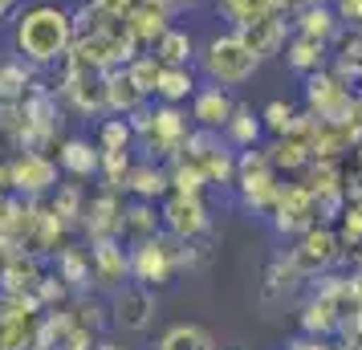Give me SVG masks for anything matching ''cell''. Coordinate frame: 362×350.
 <instances>
[{"mask_svg": "<svg viewBox=\"0 0 362 350\" xmlns=\"http://www.w3.org/2000/svg\"><path fill=\"white\" fill-rule=\"evenodd\" d=\"M0 29H4V25H0Z\"/></svg>", "mask_w": 362, "mask_h": 350, "instance_id": "91938a15", "label": "cell"}, {"mask_svg": "<svg viewBox=\"0 0 362 350\" xmlns=\"http://www.w3.org/2000/svg\"><path fill=\"white\" fill-rule=\"evenodd\" d=\"M127 74H131V82L147 94V98H155V86H159V69H163V62L155 57L151 49H143L139 57H134L131 66H122Z\"/></svg>", "mask_w": 362, "mask_h": 350, "instance_id": "ee69618b", "label": "cell"}, {"mask_svg": "<svg viewBox=\"0 0 362 350\" xmlns=\"http://www.w3.org/2000/svg\"><path fill=\"white\" fill-rule=\"evenodd\" d=\"M199 167H204V175H208V187H236V171H240V151L228 147L224 143V134H220V143H212V147L204 151L196 159Z\"/></svg>", "mask_w": 362, "mask_h": 350, "instance_id": "f546056e", "label": "cell"}, {"mask_svg": "<svg viewBox=\"0 0 362 350\" xmlns=\"http://www.w3.org/2000/svg\"><path fill=\"white\" fill-rule=\"evenodd\" d=\"M281 62H285V69H293L297 78H310V74H317V69H326L329 62H334V45L317 41V37L293 33L289 41H285V53H281Z\"/></svg>", "mask_w": 362, "mask_h": 350, "instance_id": "cb8c5ba5", "label": "cell"}, {"mask_svg": "<svg viewBox=\"0 0 362 350\" xmlns=\"http://www.w3.org/2000/svg\"><path fill=\"white\" fill-rule=\"evenodd\" d=\"M261 57L248 49L236 29H216L212 37L199 41V53H196V69L204 82H216V86H228V90H240L248 86L257 74H261Z\"/></svg>", "mask_w": 362, "mask_h": 350, "instance_id": "7a4b0ae2", "label": "cell"}, {"mask_svg": "<svg viewBox=\"0 0 362 350\" xmlns=\"http://www.w3.org/2000/svg\"><path fill=\"white\" fill-rule=\"evenodd\" d=\"M171 192V180H167V163L159 159H134V167L127 171V180H122V196L127 200H151L159 204Z\"/></svg>", "mask_w": 362, "mask_h": 350, "instance_id": "7402d4cb", "label": "cell"}, {"mask_svg": "<svg viewBox=\"0 0 362 350\" xmlns=\"http://www.w3.org/2000/svg\"><path fill=\"white\" fill-rule=\"evenodd\" d=\"M45 269H49L45 257H37V252L25 249L0 265V289H8V293H33L37 281L45 277Z\"/></svg>", "mask_w": 362, "mask_h": 350, "instance_id": "484cf974", "label": "cell"}, {"mask_svg": "<svg viewBox=\"0 0 362 350\" xmlns=\"http://www.w3.org/2000/svg\"><path fill=\"white\" fill-rule=\"evenodd\" d=\"M297 4H301V0H273V13H277V17H293Z\"/></svg>", "mask_w": 362, "mask_h": 350, "instance_id": "11a10c76", "label": "cell"}, {"mask_svg": "<svg viewBox=\"0 0 362 350\" xmlns=\"http://www.w3.org/2000/svg\"><path fill=\"white\" fill-rule=\"evenodd\" d=\"M334 57L362 66V29H342V33H338V41H334Z\"/></svg>", "mask_w": 362, "mask_h": 350, "instance_id": "c3c4849f", "label": "cell"}, {"mask_svg": "<svg viewBox=\"0 0 362 350\" xmlns=\"http://www.w3.org/2000/svg\"><path fill=\"white\" fill-rule=\"evenodd\" d=\"M329 69H334V74H338V82L346 86L350 102H354V106H362V66H354V62H342V57H334V62H329Z\"/></svg>", "mask_w": 362, "mask_h": 350, "instance_id": "7dc6e473", "label": "cell"}, {"mask_svg": "<svg viewBox=\"0 0 362 350\" xmlns=\"http://www.w3.org/2000/svg\"><path fill=\"white\" fill-rule=\"evenodd\" d=\"M175 273H180V240L171 233H155L131 245V281L163 289L175 281Z\"/></svg>", "mask_w": 362, "mask_h": 350, "instance_id": "277c9868", "label": "cell"}, {"mask_svg": "<svg viewBox=\"0 0 362 350\" xmlns=\"http://www.w3.org/2000/svg\"><path fill=\"white\" fill-rule=\"evenodd\" d=\"M151 53H155L163 66H196L199 41H196V33H192L187 25H171V29L151 45Z\"/></svg>", "mask_w": 362, "mask_h": 350, "instance_id": "1f68e13d", "label": "cell"}, {"mask_svg": "<svg viewBox=\"0 0 362 350\" xmlns=\"http://www.w3.org/2000/svg\"><path fill=\"white\" fill-rule=\"evenodd\" d=\"M236 90H228V86H216V82H199V90L192 94V102H187V115H192V122L196 127H204V131H224V122L232 118V110H236Z\"/></svg>", "mask_w": 362, "mask_h": 350, "instance_id": "e0dca14e", "label": "cell"}, {"mask_svg": "<svg viewBox=\"0 0 362 350\" xmlns=\"http://www.w3.org/2000/svg\"><path fill=\"white\" fill-rule=\"evenodd\" d=\"M354 163H358V167H362V147H358V151H354Z\"/></svg>", "mask_w": 362, "mask_h": 350, "instance_id": "680465c9", "label": "cell"}, {"mask_svg": "<svg viewBox=\"0 0 362 350\" xmlns=\"http://www.w3.org/2000/svg\"><path fill=\"white\" fill-rule=\"evenodd\" d=\"M171 25H175V17H171V8H163L159 0H139L131 8V17H127V29L134 33V41H139L143 49H151Z\"/></svg>", "mask_w": 362, "mask_h": 350, "instance_id": "d4e9b609", "label": "cell"}, {"mask_svg": "<svg viewBox=\"0 0 362 350\" xmlns=\"http://www.w3.org/2000/svg\"><path fill=\"white\" fill-rule=\"evenodd\" d=\"M196 131L192 115L183 106H171V102H155V127H151V139L143 143L151 159L159 163H171L187 151V134Z\"/></svg>", "mask_w": 362, "mask_h": 350, "instance_id": "30bf717a", "label": "cell"}, {"mask_svg": "<svg viewBox=\"0 0 362 350\" xmlns=\"http://www.w3.org/2000/svg\"><path fill=\"white\" fill-rule=\"evenodd\" d=\"M334 228H338V240H342L346 252H358L362 249V204L346 200L342 216L334 220Z\"/></svg>", "mask_w": 362, "mask_h": 350, "instance_id": "bcb514c9", "label": "cell"}, {"mask_svg": "<svg viewBox=\"0 0 362 350\" xmlns=\"http://www.w3.org/2000/svg\"><path fill=\"white\" fill-rule=\"evenodd\" d=\"M155 289L143 281H127V285H118L115 293H110V317H115V326L118 330H127V334H143L155 322Z\"/></svg>", "mask_w": 362, "mask_h": 350, "instance_id": "7c38bea8", "label": "cell"}, {"mask_svg": "<svg viewBox=\"0 0 362 350\" xmlns=\"http://www.w3.org/2000/svg\"><path fill=\"white\" fill-rule=\"evenodd\" d=\"M167 180H171V192H187V196H208V175L204 167L192 159V155H180L167 163Z\"/></svg>", "mask_w": 362, "mask_h": 350, "instance_id": "ab89813d", "label": "cell"}, {"mask_svg": "<svg viewBox=\"0 0 362 350\" xmlns=\"http://www.w3.org/2000/svg\"><path fill=\"white\" fill-rule=\"evenodd\" d=\"M74 13L66 0H25L8 21V53L49 74L74 45Z\"/></svg>", "mask_w": 362, "mask_h": 350, "instance_id": "6da1fadb", "label": "cell"}, {"mask_svg": "<svg viewBox=\"0 0 362 350\" xmlns=\"http://www.w3.org/2000/svg\"><path fill=\"white\" fill-rule=\"evenodd\" d=\"M261 298L269 301V305H277V301H289L301 289V285L310 281V273L297 265V257L293 249H285V252H273L269 257V265H264V277H261Z\"/></svg>", "mask_w": 362, "mask_h": 350, "instance_id": "d6986e66", "label": "cell"}, {"mask_svg": "<svg viewBox=\"0 0 362 350\" xmlns=\"http://www.w3.org/2000/svg\"><path fill=\"white\" fill-rule=\"evenodd\" d=\"M236 33H240V41H245V45L257 53L261 62H277L281 53H285V41L293 37V21L277 17V13H264V17L240 25Z\"/></svg>", "mask_w": 362, "mask_h": 350, "instance_id": "2e32d148", "label": "cell"}, {"mask_svg": "<svg viewBox=\"0 0 362 350\" xmlns=\"http://www.w3.org/2000/svg\"><path fill=\"white\" fill-rule=\"evenodd\" d=\"M90 346H94V334L78 326V317H74L69 305L41 310L33 350H90Z\"/></svg>", "mask_w": 362, "mask_h": 350, "instance_id": "4fadbf2b", "label": "cell"}, {"mask_svg": "<svg viewBox=\"0 0 362 350\" xmlns=\"http://www.w3.org/2000/svg\"><path fill=\"white\" fill-rule=\"evenodd\" d=\"M131 167H134V155H131V151H102L98 184L122 192V180H127V171H131Z\"/></svg>", "mask_w": 362, "mask_h": 350, "instance_id": "f6af8a7d", "label": "cell"}, {"mask_svg": "<svg viewBox=\"0 0 362 350\" xmlns=\"http://www.w3.org/2000/svg\"><path fill=\"white\" fill-rule=\"evenodd\" d=\"M4 208H8V192H0V220H4Z\"/></svg>", "mask_w": 362, "mask_h": 350, "instance_id": "6f0895ef", "label": "cell"}, {"mask_svg": "<svg viewBox=\"0 0 362 350\" xmlns=\"http://www.w3.org/2000/svg\"><path fill=\"white\" fill-rule=\"evenodd\" d=\"M297 115H301V102H293V98H269L261 106V122H264V134L269 139H277V134H289L293 131V122H297Z\"/></svg>", "mask_w": 362, "mask_h": 350, "instance_id": "7bdbcfd3", "label": "cell"}, {"mask_svg": "<svg viewBox=\"0 0 362 350\" xmlns=\"http://www.w3.org/2000/svg\"><path fill=\"white\" fill-rule=\"evenodd\" d=\"M289 350H338V346L329 338H317V334H301V338L289 342Z\"/></svg>", "mask_w": 362, "mask_h": 350, "instance_id": "816d5d0a", "label": "cell"}, {"mask_svg": "<svg viewBox=\"0 0 362 350\" xmlns=\"http://www.w3.org/2000/svg\"><path fill=\"white\" fill-rule=\"evenodd\" d=\"M281 175L277 167H273V159H269V151L264 147H248L240 151V171H236V200H240V208L245 212H252V216H269V208H273V200H277L281 192Z\"/></svg>", "mask_w": 362, "mask_h": 350, "instance_id": "3957f363", "label": "cell"}, {"mask_svg": "<svg viewBox=\"0 0 362 350\" xmlns=\"http://www.w3.org/2000/svg\"><path fill=\"white\" fill-rule=\"evenodd\" d=\"M49 269L69 285V293H90L94 289V269H90V245H62L49 257Z\"/></svg>", "mask_w": 362, "mask_h": 350, "instance_id": "603a6c76", "label": "cell"}, {"mask_svg": "<svg viewBox=\"0 0 362 350\" xmlns=\"http://www.w3.org/2000/svg\"><path fill=\"white\" fill-rule=\"evenodd\" d=\"M90 350H127V346H118V342H110V338H94Z\"/></svg>", "mask_w": 362, "mask_h": 350, "instance_id": "9f6ffc18", "label": "cell"}, {"mask_svg": "<svg viewBox=\"0 0 362 350\" xmlns=\"http://www.w3.org/2000/svg\"><path fill=\"white\" fill-rule=\"evenodd\" d=\"M143 102H151V98L131 82L127 69H110V74H106V110H110V115H131Z\"/></svg>", "mask_w": 362, "mask_h": 350, "instance_id": "d590c367", "label": "cell"}, {"mask_svg": "<svg viewBox=\"0 0 362 350\" xmlns=\"http://www.w3.org/2000/svg\"><path fill=\"white\" fill-rule=\"evenodd\" d=\"M301 106H305L313 118H322V122H346L350 115L362 110V106L350 102L346 86L338 82V74L329 66L310 74V78H301Z\"/></svg>", "mask_w": 362, "mask_h": 350, "instance_id": "52a82bcc", "label": "cell"}, {"mask_svg": "<svg viewBox=\"0 0 362 350\" xmlns=\"http://www.w3.org/2000/svg\"><path fill=\"white\" fill-rule=\"evenodd\" d=\"M53 159L62 167L66 180H98V167H102V147L86 134H66L57 147H53Z\"/></svg>", "mask_w": 362, "mask_h": 350, "instance_id": "ac0fdd59", "label": "cell"}, {"mask_svg": "<svg viewBox=\"0 0 362 350\" xmlns=\"http://www.w3.org/2000/svg\"><path fill=\"white\" fill-rule=\"evenodd\" d=\"M122 212H127L122 192L98 184V192H90V204H86V216H82V228H78V233H82L86 240L122 236Z\"/></svg>", "mask_w": 362, "mask_h": 350, "instance_id": "9a60e30c", "label": "cell"}, {"mask_svg": "<svg viewBox=\"0 0 362 350\" xmlns=\"http://www.w3.org/2000/svg\"><path fill=\"white\" fill-rule=\"evenodd\" d=\"M69 310H74V317H78V326H82V330H90L94 338H102V330H106V326H115L110 305H106V301H98V298H90V293H74Z\"/></svg>", "mask_w": 362, "mask_h": 350, "instance_id": "b9f144b4", "label": "cell"}, {"mask_svg": "<svg viewBox=\"0 0 362 350\" xmlns=\"http://www.w3.org/2000/svg\"><path fill=\"white\" fill-rule=\"evenodd\" d=\"M86 204H90V187H86L82 180H62V184L53 187V196H49V208L66 220L69 228H82Z\"/></svg>", "mask_w": 362, "mask_h": 350, "instance_id": "836d02e7", "label": "cell"}, {"mask_svg": "<svg viewBox=\"0 0 362 350\" xmlns=\"http://www.w3.org/2000/svg\"><path fill=\"white\" fill-rule=\"evenodd\" d=\"M199 69L196 66H163L159 69V86H155V102H171V106H187L192 94L199 90Z\"/></svg>", "mask_w": 362, "mask_h": 350, "instance_id": "4dcf8cb0", "label": "cell"}, {"mask_svg": "<svg viewBox=\"0 0 362 350\" xmlns=\"http://www.w3.org/2000/svg\"><path fill=\"white\" fill-rule=\"evenodd\" d=\"M69 233H74V228H69L66 220L53 212L49 200H37V208H33V228H29V240H25V249L49 261V257L62 249V245H69Z\"/></svg>", "mask_w": 362, "mask_h": 350, "instance_id": "44dd1931", "label": "cell"}, {"mask_svg": "<svg viewBox=\"0 0 362 350\" xmlns=\"http://www.w3.org/2000/svg\"><path fill=\"white\" fill-rule=\"evenodd\" d=\"M53 90L66 106V115L74 118H102L106 110V74H90V69H49Z\"/></svg>", "mask_w": 362, "mask_h": 350, "instance_id": "8992f818", "label": "cell"}, {"mask_svg": "<svg viewBox=\"0 0 362 350\" xmlns=\"http://www.w3.org/2000/svg\"><path fill=\"white\" fill-rule=\"evenodd\" d=\"M342 175H346V159H313V163L301 171V180H305V187L313 192V200L346 192Z\"/></svg>", "mask_w": 362, "mask_h": 350, "instance_id": "8d00e7d4", "label": "cell"}, {"mask_svg": "<svg viewBox=\"0 0 362 350\" xmlns=\"http://www.w3.org/2000/svg\"><path fill=\"white\" fill-rule=\"evenodd\" d=\"M21 4H25V0H0V25H8V21H13V13H17Z\"/></svg>", "mask_w": 362, "mask_h": 350, "instance_id": "db71d44e", "label": "cell"}, {"mask_svg": "<svg viewBox=\"0 0 362 350\" xmlns=\"http://www.w3.org/2000/svg\"><path fill=\"white\" fill-rule=\"evenodd\" d=\"M163 233V216H159V204L151 200H127V212H122V240L134 245V240H147V236Z\"/></svg>", "mask_w": 362, "mask_h": 350, "instance_id": "d6a6232c", "label": "cell"}, {"mask_svg": "<svg viewBox=\"0 0 362 350\" xmlns=\"http://www.w3.org/2000/svg\"><path fill=\"white\" fill-rule=\"evenodd\" d=\"M212 13L224 21V29H240L248 21L273 13V0H212Z\"/></svg>", "mask_w": 362, "mask_h": 350, "instance_id": "60d3db41", "label": "cell"}, {"mask_svg": "<svg viewBox=\"0 0 362 350\" xmlns=\"http://www.w3.org/2000/svg\"><path fill=\"white\" fill-rule=\"evenodd\" d=\"M342 322H346V310L338 305V301H329V298L310 293V298H305V305H301V334L334 338V334H342Z\"/></svg>", "mask_w": 362, "mask_h": 350, "instance_id": "f1b7e54d", "label": "cell"}, {"mask_svg": "<svg viewBox=\"0 0 362 350\" xmlns=\"http://www.w3.org/2000/svg\"><path fill=\"white\" fill-rule=\"evenodd\" d=\"M37 78H41V69H33L25 57H17V53L0 57V98H25Z\"/></svg>", "mask_w": 362, "mask_h": 350, "instance_id": "e575fe53", "label": "cell"}, {"mask_svg": "<svg viewBox=\"0 0 362 350\" xmlns=\"http://www.w3.org/2000/svg\"><path fill=\"white\" fill-rule=\"evenodd\" d=\"M224 143L236 151H248V147H261L264 143V122H261V110L252 102H236L232 118L224 122Z\"/></svg>", "mask_w": 362, "mask_h": 350, "instance_id": "4316f807", "label": "cell"}, {"mask_svg": "<svg viewBox=\"0 0 362 350\" xmlns=\"http://www.w3.org/2000/svg\"><path fill=\"white\" fill-rule=\"evenodd\" d=\"M155 350H216V338L196 322H175L159 334Z\"/></svg>", "mask_w": 362, "mask_h": 350, "instance_id": "74e56055", "label": "cell"}, {"mask_svg": "<svg viewBox=\"0 0 362 350\" xmlns=\"http://www.w3.org/2000/svg\"><path fill=\"white\" fill-rule=\"evenodd\" d=\"M159 216H163V233L175 240H196V236L212 233V208L208 196H187V192H167L159 200Z\"/></svg>", "mask_w": 362, "mask_h": 350, "instance_id": "9c48e42d", "label": "cell"}, {"mask_svg": "<svg viewBox=\"0 0 362 350\" xmlns=\"http://www.w3.org/2000/svg\"><path fill=\"white\" fill-rule=\"evenodd\" d=\"M269 220H273V233L281 236H301L310 224H317V200H313V192L305 187L301 175L281 180V192L273 208H269Z\"/></svg>", "mask_w": 362, "mask_h": 350, "instance_id": "ba28073f", "label": "cell"}, {"mask_svg": "<svg viewBox=\"0 0 362 350\" xmlns=\"http://www.w3.org/2000/svg\"><path fill=\"white\" fill-rule=\"evenodd\" d=\"M90 4H94V8H98L106 21H127L139 0H90Z\"/></svg>", "mask_w": 362, "mask_h": 350, "instance_id": "681fc988", "label": "cell"}, {"mask_svg": "<svg viewBox=\"0 0 362 350\" xmlns=\"http://www.w3.org/2000/svg\"><path fill=\"white\" fill-rule=\"evenodd\" d=\"M293 257L297 265L305 269L310 277H317V273H326V269L338 265V257H342V240H338V228L334 224H326V220H317V224H310L301 236H293Z\"/></svg>", "mask_w": 362, "mask_h": 350, "instance_id": "8fae6325", "label": "cell"}, {"mask_svg": "<svg viewBox=\"0 0 362 350\" xmlns=\"http://www.w3.org/2000/svg\"><path fill=\"white\" fill-rule=\"evenodd\" d=\"M94 143L102 151H134L139 147V139L131 131V118L127 115H102L94 122Z\"/></svg>", "mask_w": 362, "mask_h": 350, "instance_id": "f35d334b", "label": "cell"}, {"mask_svg": "<svg viewBox=\"0 0 362 350\" xmlns=\"http://www.w3.org/2000/svg\"><path fill=\"white\" fill-rule=\"evenodd\" d=\"M334 8L346 29H362V0H334Z\"/></svg>", "mask_w": 362, "mask_h": 350, "instance_id": "f907efd6", "label": "cell"}, {"mask_svg": "<svg viewBox=\"0 0 362 350\" xmlns=\"http://www.w3.org/2000/svg\"><path fill=\"white\" fill-rule=\"evenodd\" d=\"M163 8H171V17H180V13H196L204 8V0H159Z\"/></svg>", "mask_w": 362, "mask_h": 350, "instance_id": "f5cc1de1", "label": "cell"}, {"mask_svg": "<svg viewBox=\"0 0 362 350\" xmlns=\"http://www.w3.org/2000/svg\"><path fill=\"white\" fill-rule=\"evenodd\" d=\"M62 180L66 175L49 151H8V192L25 200H49Z\"/></svg>", "mask_w": 362, "mask_h": 350, "instance_id": "5b68a950", "label": "cell"}, {"mask_svg": "<svg viewBox=\"0 0 362 350\" xmlns=\"http://www.w3.org/2000/svg\"><path fill=\"white\" fill-rule=\"evenodd\" d=\"M289 21H293V33L317 37V41H326V45H334L338 33L346 29L342 17H338V8H334V0H301Z\"/></svg>", "mask_w": 362, "mask_h": 350, "instance_id": "ffe728a7", "label": "cell"}, {"mask_svg": "<svg viewBox=\"0 0 362 350\" xmlns=\"http://www.w3.org/2000/svg\"><path fill=\"white\" fill-rule=\"evenodd\" d=\"M90 245V269H94V285L115 293L118 285L131 281V245L122 236H102V240H86Z\"/></svg>", "mask_w": 362, "mask_h": 350, "instance_id": "5bb4252c", "label": "cell"}, {"mask_svg": "<svg viewBox=\"0 0 362 350\" xmlns=\"http://www.w3.org/2000/svg\"><path fill=\"white\" fill-rule=\"evenodd\" d=\"M264 151H269L273 167H277L285 180H289V175H301V171L313 163L310 143H305L301 134H293V131H289V134H277V139H269V143H264Z\"/></svg>", "mask_w": 362, "mask_h": 350, "instance_id": "83f0119b", "label": "cell"}]
</instances>
